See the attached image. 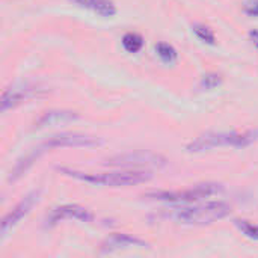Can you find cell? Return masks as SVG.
<instances>
[{"instance_id": "obj_1", "label": "cell", "mask_w": 258, "mask_h": 258, "mask_svg": "<svg viewBox=\"0 0 258 258\" xmlns=\"http://www.w3.org/2000/svg\"><path fill=\"white\" fill-rule=\"evenodd\" d=\"M231 213V207L222 201H212L206 204L183 206L174 210H169L165 216L177 224L183 225H210Z\"/></svg>"}, {"instance_id": "obj_2", "label": "cell", "mask_w": 258, "mask_h": 258, "mask_svg": "<svg viewBox=\"0 0 258 258\" xmlns=\"http://www.w3.org/2000/svg\"><path fill=\"white\" fill-rule=\"evenodd\" d=\"M59 172H62L67 177H71L79 181H85L94 186H106V187H128V186H138L142 183H147L151 180V172L148 171H138V169H124V171H115V172H104V174H88L80 172L76 169L68 168H59Z\"/></svg>"}, {"instance_id": "obj_3", "label": "cell", "mask_w": 258, "mask_h": 258, "mask_svg": "<svg viewBox=\"0 0 258 258\" xmlns=\"http://www.w3.org/2000/svg\"><path fill=\"white\" fill-rule=\"evenodd\" d=\"M255 141V133L252 132H245V133H206L198 136L197 139H194L189 145H187V151L190 153H201L206 150H212V148H221V147H248Z\"/></svg>"}, {"instance_id": "obj_4", "label": "cell", "mask_w": 258, "mask_h": 258, "mask_svg": "<svg viewBox=\"0 0 258 258\" xmlns=\"http://www.w3.org/2000/svg\"><path fill=\"white\" fill-rule=\"evenodd\" d=\"M222 190V186L218 183H200L184 190H159L151 192L147 195V198L154 201H163L169 204H194L200 203L204 198L213 197Z\"/></svg>"}, {"instance_id": "obj_5", "label": "cell", "mask_w": 258, "mask_h": 258, "mask_svg": "<svg viewBox=\"0 0 258 258\" xmlns=\"http://www.w3.org/2000/svg\"><path fill=\"white\" fill-rule=\"evenodd\" d=\"M168 160L159 153L154 151H130L124 154H116L106 160V165L116 166L121 169H160L166 166Z\"/></svg>"}, {"instance_id": "obj_6", "label": "cell", "mask_w": 258, "mask_h": 258, "mask_svg": "<svg viewBox=\"0 0 258 258\" xmlns=\"http://www.w3.org/2000/svg\"><path fill=\"white\" fill-rule=\"evenodd\" d=\"M44 92H45V88L39 83H32V82L15 83L3 91L2 100H0V109L2 112H6L23 103H27L33 98L41 97Z\"/></svg>"}, {"instance_id": "obj_7", "label": "cell", "mask_w": 258, "mask_h": 258, "mask_svg": "<svg viewBox=\"0 0 258 258\" xmlns=\"http://www.w3.org/2000/svg\"><path fill=\"white\" fill-rule=\"evenodd\" d=\"M97 145H101V141L94 136L80 133H59L44 141L39 147L44 151H50L53 148H92Z\"/></svg>"}, {"instance_id": "obj_8", "label": "cell", "mask_w": 258, "mask_h": 258, "mask_svg": "<svg viewBox=\"0 0 258 258\" xmlns=\"http://www.w3.org/2000/svg\"><path fill=\"white\" fill-rule=\"evenodd\" d=\"M94 219H95V216L91 210H88L82 206H77V204H65V206L54 207L48 213L45 225L54 227L63 221H79L83 224H92Z\"/></svg>"}, {"instance_id": "obj_9", "label": "cell", "mask_w": 258, "mask_h": 258, "mask_svg": "<svg viewBox=\"0 0 258 258\" xmlns=\"http://www.w3.org/2000/svg\"><path fill=\"white\" fill-rule=\"evenodd\" d=\"M39 201V190H33L30 194H27L2 221V239H5L12 230L14 227L30 213V210L35 207V204H38Z\"/></svg>"}, {"instance_id": "obj_10", "label": "cell", "mask_w": 258, "mask_h": 258, "mask_svg": "<svg viewBox=\"0 0 258 258\" xmlns=\"http://www.w3.org/2000/svg\"><path fill=\"white\" fill-rule=\"evenodd\" d=\"M148 245L130 234L125 233H113L112 236H109L100 246V254L101 255H107V254H113L116 251H124V249H130V248H147Z\"/></svg>"}, {"instance_id": "obj_11", "label": "cell", "mask_w": 258, "mask_h": 258, "mask_svg": "<svg viewBox=\"0 0 258 258\" xmlns=\"http://www.w3.org/2000/svg\"><path fill=\"white\" fill-rule=\"evenodd\" d=\"M79 119V115L73 110H47L35 122V128H44L50 125H62Z\"/></svg>"}, {"instance_id": "obj_12", "label": "cell", "mask_w": 258, "mask_h": 258, "mask_svg": "<svg viewBox=\"0 0 258 258\" xmlns=\"http://www.w3.org/2000/svg\"><path fill=\"white\" fill-rule=\"evenodd\" d=\"M45 151L38 145L36 148H33L30 153H27L24 157H21L17 163H15V166L11 169V174H9V181H15V180H18L20 177H23L29 169H30V166L44 154Z\"/></svg>"}, {"instance_id": "obj_13", "label": "cell", "mask_w": 258, "mask_h": 258, "mask_svg": "<svg viewBox=\"0 0 258 258\" xmlns=\"http://www.w3.org/2000/svg\"><path fill=\"white\" fill-rule=\"evenodd\" d=\"M79 8L88 9L101 17H113L116 14V6L112 0H71Z\"/></svg>"}, {"instance_id": "obj_14", "label": "cell", "mask_w": 258, "mask_h": 258, "mask_svg": "<svg viewBox=\"0 0 258 258\" xmlns=\"http://www.w3.org/2000/svg\"><path fill=\"white\" fill-rule=\"evenodd\" d=\"M122 47L128 53H138L144 47V38L139 33L128 32L122 36Z\"/></svg>"}, {"instance_id": "obj_15", "label": "cell", "mask_w": 258, "mask_h": 258, "mask_svg": "<svg viewBox=\"0 0 258 258\" xmlns=\"http://www.w3.org/2000/svg\"><path fill=\"white\" fill-rule=\"evenodd\" d=\"M156 53L160 57V60L165 62V63H174L177 60V57H178L177 50L168 42H159L156 45Z\"/></svg>"}, {"instance_id": "obj_16", "label": "cell", "mask_w": 258, "mask_h": 258, "mask_svg": "<svg viewBox=\"0 0 258 258\" xmlns=\"http://www.w3.org/2000/svg\"><path fill=\"white\" fill-rule=\"evenodd\" d=\"M194 32L195 35L206 44H210V45H215L216 42V38H215V33L210 27L204 26V24H195L194 26Z\"/></svg>"}, {"instance_id": "obj_17", "label": "cell", "mask_w": 258, "mask_h": 258, "mask_svg": "<svg viewBox=\"0 0 258 258\" xmlns=\"http://www.w3.org/2000/svg\"><path fill=\"white\" fill-rule=\"evenodd\" d=\"M236 225L239 227V230L249 239H255L258 240V225H252L248 221H236Z\"/></svg>"}, {"instance_id": "obj_18", "label": "cell", "mask_w": 258, "mask_h": 258, "mask_svg": "<svg viewBox=\"0 0 258 258\" xmlns=\"http://www.w3.org/2000/svg\"><path fill=\"white\" fill-rule=\"evenodd\" d=\"M222 83V77L219 74H215V73H210V74H206L201 80V88L204 89H215L218 88L219 85Z\"/></svg>"}, {"instance_id": "obj_19", "label": "cell", "mask_w": 258, "mask_h": 258, "mask_svg": "<svg viewBox=\"0 0 258 258\" xmlns=\"http://www.w3.org/2000/svg\"><path fill=\"white\" fill-rule=\"evenodd\" d=\"M246 12L252 17H257L258 15V0L251 2L249 5H246Z\"/></svg>"}, {"instance_id": "obj_20", "label": "cell", "mask_w": 258, "mask_h": 258, "mask_svg": "<svg viewBox=\"0 0 258 258\" xmlns=\"http://www.w3.org/2000/svg\"><path fill=\"white\" fill-rule=\"evenodd\" d=\"M251 36H252L254 42L257 44V47H258V32H252V33H251Z\"/></svg>"}]
</instances>
